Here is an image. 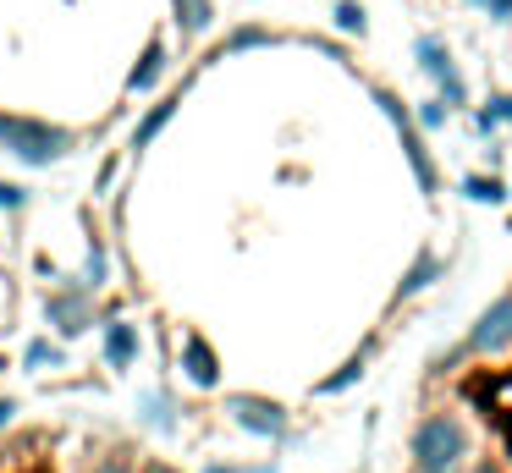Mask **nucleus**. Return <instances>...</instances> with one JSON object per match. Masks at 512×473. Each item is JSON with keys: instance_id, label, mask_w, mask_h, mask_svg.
<instances>
[{"instance_id": "f257e3e1", "label": "nucleus", "mask_w": 512, "mask_h": 473, "mask_svg": "<svg viewBox=\"0 0 512 473\" xmlns=\"http://www.w3.org/2000/svg\"><path fill=\"white\" fill-rule=\"evenodd\" d=\"M0 473H171V468L122 457L111 435H56V429H28V435L0 440Z\"/></svg>"}, {"instance_id": "f03ea898", "label": "nucleus", "mask_w": 512, "mask_h": 473, "mask_svg": "<svg viewBox=\"0 0 512 473\" xmlns=\"http://www.w3.org/2000/svg\"><path fill=\"white\" fill-rule=\"evenodd\" d=\"M468 457V424L457 413H424L413 429V462L419 473H441V468H463Z\"/></svg>"}, {"instance_id": "7ed1b4c3", "label": "nucleus", "mask_w": 512, "mask_h": 473, "mask_svg": "<svg viewBox=\"0 0 512 473\" xmlns=\"http://www.w3.org/2000/svg\"><path fill=\"white\" fill-rule=\"evenodd\" d=\"M507 347H512V292L496 297V303L474 319V330L457 341L452 358H441V369H452L457 358H496V352H507Z\"/></svg>"}, {"instance_id": "20e7f679", "label": "nucleus", "mask_w": 512, "mask_h": 473, "mask_svg": "<svg viewBox=\"0 0 512 473\" xmlns=\"http://www.w3.org/2000/svg\"><path fill=\"white\" fill-rule=\"evenodd\" d=\"M413 55H419V66H424V72L435 77V83H441V77H452V72H457V66H452V50H446V44L435 39V33H424V39L413 44Z\"/></svg>"}, {"instance_id": "39448f33", "label": "nucleus", "mask_w": 512, "mask_h": 473, "mask_svg": "<svg viewBox=\"0 0 512 473\" xmlns=\"http://www.w3.org/2000/svg\"><path fill=\"white\" fill-rule=\"evenodd\" d=\"M435 275H441V259H435V253H419V259L408 264V275H402V286H397V303H408V297H419L424 286L435 281Z\"/></svg>"}, {"instance_id": "423d86ee", "label": "nucleus", "mask_w": 512, "mask_h": 473, "mask_svg": "<svg viewBox=\"0 0 512 473\" xmlns=\"http://www.w3.org/2000/svg\"><path fill=\"white\" fill-rule=\"evenodd\" d=\"M463 198H474V204H507L512 187L501 176H463Z\"/></svg>"}, {"instance_id": "0eeeda50", "label": "nucleus", "mask_w": 512, "mask_h": 473, "mask_svg": "<svg viewBox=\"0 0 512 473\" xmlns=\"http://www.w3.org/2000/svg\"><path fill=\"white\" fill-rule=\"evenodd\" d=\"M446 116H452V105H446V99H424V105L413 110L419 132H441V127H446Z\"/></svg>"}, {"instance_id": "6e6552de", "label": "nucleus", "mask_w": 512, "mask_h": 473, "mask_svg": "<svg viewBox=\"0 0 512 473\" xmlns=\"http://www.w3.org/2000/svg\"><path fill=\"white\" fill-rule=\"evenodd\" d=\"M435 88H441V99H446V105H452V110H468V83H463V72L441 77V83H435Z\"/></svg>"}, {"instance_id": "1a4fd4ad", "label": "nucleus", "mask_w": 512, "mask_h": 473, "mask_svg": "<svg viewBox=\"0 0 512 473\" xmlns=\"http://www.w3.org/2000/svg\"><path fill=\"white\" fill-rule=\"evenodd\" d=\"M336 22H342L347 33H364V6H358V0H336Z\"/></svg>"}, {"instance_id": "9d476101", "label": "nucleus", "mask_w": 512, "mask_h": 473, "mask_svg": "<svg viewBox=\"0 0 512 473\" xmlns=\"http://www.w3.org/2000/svg\"><path fill=\"white\" fill-rule=\"evenodd\" d=\"M485 110H490V116L501 121V127H512V99H507V94H496V99H490Z\"/></svg>"}, {"instance_id": "9b49d317", "label": "nucleus", "mask_w": 512, "mask_h": 473, "mask_svg": "<svg viewBox=\"0 0 512 473\" xmlns=\"http://www.w3.org/2000/svg\"><path fill=\"white\" fill-rule=\"evenodd\" d=\"M485 11H490V17H512V0H490Z\"/></svg>"}, {"instance_id": "f8f14e48", "label": "nucleus", "mask_w": 512, "mask_h": 473, "mask_svg": "<svg viewBox=\"0 0 512 473\" xmlns=\"http://www.w3.org/2000/svg\"><path fill=\"white\" fill-rule=\"evenodd\" d=\"M468 6H490V0H468Z\"/></svg>"}, {"instance_id": "ddd939ff", "label": "nucleus", "mask_w": 512, "mask_h": 473, "mask_svg": "<svg viewBox=\"0 0 512 473\" xmlns=\"http://www.w3.org/2000/svg\"><path fill=\"white\" fill-rule=\"evenodd\" d=\"M441 473H457V468H441Z\"/></svg>"}]
</instances>
